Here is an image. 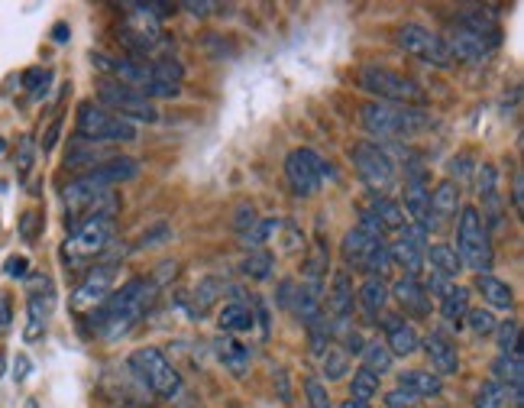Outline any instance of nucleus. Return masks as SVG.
I'll return each instance as SVG.
<instances>
[{
    "label": "nucleus",
    "mask_w": 524,
    "mask_h": 408,
    "mask_svg": "<svg viewBox=\"0 0 524 408\" xmlns=\"http://www.w3.org/2000/svg\"><path fill=\"white\" fill-rule=\"evenodd\" d=\"M214 350H217V360L227 366V370L237 376V379H243L246 373H250V363H253V357H250V347L243 344V340H237V337H230V334H220L217 340H214Z\"/></svg>",
    "instance_id": "cd10ccee"
},
{
    "label": "nucleus",
    "mask_w": 524,
    "mask_h": 408,
    "mask_svg": "<svg viewBox=\"0 0 524 408\" xmlns=\"http://www.w3.org/2000/svg\"><path fill=\"white\" fill-rule=\"evenodd\" d=\"M65 36H68V26L59 23V26H55V39H65Z\"/></svg>",
    "instance_id": "4d7b16f0"
},
{
    "label": "nucleus",
    "mask_w": 524,
    "mask_h": 408,
    "mask_svg": "<svg viewBox=\"0 0 524 408\" xmlns=\"http://www.w3.org/2000/svg\"><path fill=\"white\" fill-rule=\"evenodd\" d=\"M424 353L431 360V370L434 376H453L460 370V350H457V340L444 331H434L431 337L424 340Z\"/></svg>",
    "instance_id": "5701e85b"
},
{
    "label": "nucleus",
    "mask_w": 524,
    "mask_h": 408,
    "mask_svg": "<svg viewBox=\"0 0 524 408\" xmlns=\"http://www.w3.org/2000/svg\"><path fill=\"white\" fill-rule=\"evenodd\" d=\"M363 370H369V373H376V376H382V373H389L392 370V353H389V347L382 344V340H366V347H363Z\"/></svg>",
    "instance_id": "e433bc0d"
},
{
    "label": "nucleus",
    "mask_w": 524,
    "mask_h": 408,
    "mask_svg": "<svg viewBox=\"0 0 524 408\" xmlns=\"http://www.w3.org/2000/svg\"><path fill=\"white\" fill-rule=\"evenodd\" d=\"M13 328V295L0 292V337Z\"/></svg>",
    "instance_id": "de8ad7c7"
},
{
    "label": "nucleus",
    "mask_w": 524,
    "mask_h": 408,
    "mask_svg": "<svg viewBox=\"0 0 524 408\" xmlns=\"http://www.w3.org/2000/svg\"><path fill=\"white\" fill-rule=\"evenodd\" d=\"M4 272L10 279H26L30 276V263H26L23 256H10V260L4 263Z\"/></svg>",
    "instance_id": "09e8293b"
},
{
    "label": "nucleus",
    "mask_w": 524,
    "mask_h": 408,
    "mask_svg": "<svg viewBox=\"0 0 524 408\" xmlns=\"http://www.w3.org/2000/svg\"><path fill=\"white\" fill-rule=\"evenodd\" d=\"M327 175H330V166L314 149H295V153H288L285 159V182L298 198H314L321 192Z\"/></svg>",
    "instance_id": "4468645a"
},
{
    "label": "nucleus",
    "mask_w": 524,
    "mask_h": 408,
    "mask_svg": "<svg viewBox=\"0 0 524 408\" xmlns=\"http://www.w3.org/2000/svg\"><path fill=\"white\" fill-rule=\"evenodd\" d=\"M33 162H36V146H33V136H20V146H17V175H20V182L30 179Z\"/></svg>",
    "instance_id": "c03bdc74"
},
{
    "label": "nucleus",
    "mask_w": 524,
    "mask_h": 408,
    "mask_svg": "<svg viewBox=\"0 0 524 408\" xmlns=\"http://www.w3.org/2000/svg\"><path fill=\"white\" fill-rule=\"evenodd\" d=\"M117 33L123 39V46H127L130 56L127 59H143V62H156L165 49H169V36L162 33V23L146 17V13L130 4L127 7V17L120 20Z\"/></svg>",
    "instance_id": "6e6552de"
},
{
    "label": "nucleus",
    "mask_w": 524,
    "mask_h": 408,
    "mask_svg": "<svg viewBox=\"0 0 524 408\" xmlns=\"http://www.w3.org/2000/svg\"><path fill=\"white\" fill-rule=\"evenodd\" d=\"M4 146H7V140H4V136H0V153H4Z\"/></svg>",
    "instance_id": "13d9d810"
},
{
    "label": "nucleus",
    "mask_w": 524,
    "mask_h": 408,
    "mask_svg": "<svg viewBox=\"0 0 524 408\" xmlns=\"http://www.w3.org/2000/svg\"><path fill=\"white\" fill-rule=\"evenodd\" d=\"M492 337L499 340V350H502V353H521V324H518L515 318L495 324Z\"/></svg>",
    "instance_id": "ea45409f"
},
{
    "label": "nucleus",
    "mask_w": 524,
    "mask_h": 408,
    "mask_svg": "<svg viewBox=\"0 0 524 408\" xmlns=\"http://www.w3.org/2000/svg\"><path fill=\"white\" fill-rule=\"evenodd\" d=\"M424 263H431L434 272H440V276H447V279H453V282H457V276L463 272L460 256H457V250L450 247V243H427Z\"/></svg>",
    "instance_id": "473e14b6"
},
{
    "label": "nucleus",
    "mask_w": 524,
    "mask_h": 408,
    "mask_svg": "<svg viewBox=\"0 0 524 408\" xmlns=\"http://www.w3.org/2000/svg\"><path fill=\"white\" fill-rule=\"evenodd\" d=\"M470 169H476L470 156H460V159L450 162V175H453V179H466V175H470ZM453 179H450V182H453Z\"/></svg>",
    "instance_id": "3c124183"
},
{
    "label": "nucleus",
    "mask_w": 524,
    "mask_h": 408,
    "mask_svg": "<svg viewBox=\"0 0 524 408\" xmlns=\"http://www.w3.org/2000/svg\"><path fill=\"white\" fill-rule=\"evenodd\" d=\"M275 302H279V308L292 311V315H298L301 321H317L321 318V295L311 292L308 285H301L295 279H285L279 285V295H275Z\"/></svg>",
    "instance_id": "412c9836"
},
{
    "label": "nucleus",
    "mask_w": 524,
    "mask_h": 408,
    "mask_svg": "<svg viewBox=\"0 0 524 408\" xmlns=\"http://www.w3.org/2000/svg\"><path fill=\"white\" fill-rule=\"evenodd\" d=\"M427 198H431V185H427V175L421 166H415L405 175V204L402 211L411 214V224H418L424 230V217H427Z\"/></svg>",
    "instance_id": "a878e982"
},
{
    "label": "nucleus",
    "mask_w": 524,
    "mask_h": 408,
    "mask_svg": "<svg viewBox=\"0 0 524 408\" xmlns=\"http://www.w3.org/2000/svg\"><path fill=\"white\" fill-rule=\"evenodd\" d=\"M321 360H324V376H327V383H334V379H343V376H347V370H350V357H347V353H343L340 347H330Z\"/></svg>",
    "instance_id": "37998d69"
},
{
    "label": "nucleus",
    "mask_w": 524,
    "mask_h": 408,
    "mask_svg": "<svg viewBox=\"0 0 524 408\" xmlns=\"http://www.w3.org/2000/svg\"><path fill=\"white\" fill-rule=\"evenodd\" d=\"M415 396H408L402 389H392L389 396H385V408H415Z\"/></svg>",
    "instance_id": "8fccbe9b"
},
{
    "label": "nucleus",
    "mask_w": 524,
    "mask_h": 408,
    "mask_svg": "<svg viewBox=\"0 0 524 408\" xmlns=\"http://www.w3.org/2000/svg\"><path fill=\"white\" fill-rule=\"evenodd\" d=\"M379 392V376L376 373H369V370H356L353 373V379H350V399H356V402H369L372 396Z\"/></svg>",
    "instance_id": "58836bf2"
},
{
    "label": "nucleus",
    "mask_w": 524,
    "mask_h": 408,
    "mask_svg": "<svg viewBox=\"0 0 524 408\" xmlns=\"http://www.w3.org/2000/svg\"><path fill=\"white\" fill-rule=\"evenodd\" d=\"M360 224L376 230V234H382V237H389V234L398 237L408 227L402 204L389 195H369V201L360 208Z\"/></svg>",
    "instance_id": "6ab92c4d"
},
{
    "label": "nucleus",
    "mask_w": 524,
    "mask_h": 408,
    "mask_svg": "<svg viewBox=\"0 0 524 408\" xmlns=\"http://www.w3.org/2000/svg\"><path fill=\"white\" fill-rule=\"evenodd\" d=\"M253 308L250 305H243V302H230L224 305V311L217 315V328L220 334H230V337H237V334H246V331H253Z\"/></svg>",
    "instance_id": "72a5a7b5"
},
{
    "label": "nucleus",
    "mask_w": 524,
    "mask_h": 408,
    "mask_svg": "<svg viewBox=\"0 0 524 408\" xmlns=\"http://www.w3.org/2000/svg\"><path fill=\"white\" fill-rule=\"evenodd\" d=\"M424 250H427V234L418 224H408L402 234L389 243V260L398 266L405 276L418 279L424 272Z\"/></svg>",
    "instance_id": "f3484780"
},
{
    "label": "nucleus",
    "mask_w": 524,
    "mask_h": 408,
    "mask_svg": "<svg viewBox=\"0 0 524 408\" xmlns=\"http://www.w3.org/2000/svg\"><path fill=\"white\" fill-rule=\"evenodd\" d=\"M110 237H114V217H110V211L85 217L81 224H75L72 237L62 243V263L68 269H78L101 260L104 250L110 247Z\"/></svg>",
    "instance_id": "39448f33"
},
{
    "label": "nucleus",
    "mask_w": 524,
    "mask_h": 408,
    "mask_svg": "<svg viewBox=\"0 0 524 408\" xmlns=\"http://www.w3.org/2000/svg\"><path fill=\"white\" fill-rule=\"evenodd\" d=\"M130 370L136 373V379L153 392L156 399H175L182 392V376H178L175 366L165 360V353L156 347H140L130 353Z\"/></svg>",
    "instance_id": "9b49d317"
},
{
    "label": "nucleus",
    "mask_w": 524,
    "mask_h": 408,
    "mask_svg": "<svg viewBox=\"0 0 524 408\" xmlns=\"http://www.w3.org/2000/svg\"><path fill=\"white\" fill-rule=\"evenodd\" d=\"M188 13H195V17H208V13H214L217 7L214 4H204V0H201V4H195V0H188V4H182Z\"/></svg>",
    "instance_id": "603ef678"
},
{
    "label": "nucleus",
    "mask_w": 524,
    "mask_h": 408,
    "mask_svg": "<svg viewBox=\"0 0 524 408\" xmlns=\"http://www.w3.org/2000/svg\"><path fill=\"white\" fill-rule=\"evenodd\" d=\"M505 405H508V392L495 383V379H486V383H482L479 392H476L473 408H505Z\"/></svg>",
    "instance_id": "a19ab883"
},
{
    "label": "nucleus",
    "mask_w": 524,
    "mask_h": 408,
    "mask_svg": "<svg viewBox=\"0 0 524 408\" xmlns=\"http://www.w3.org/2000/svg\"><path fill=\"white\" fill-rule=\"evenodd\" d=\"M117 285V263H101L91 266L85 272V279L78 282V289L72 292V311L75 315H91L98 311L110 295H114Z\"/></svg>",
    "instance_id": "2eb2a0df"
},
{
    "label": "nucleus",
    "mask_w": 524,
    "mask_h": 408,
    "mask_svg": "<svg viewBox=\"0 0 524 408\" xmlns=\"http://www.w3.org/2000/svg\"><path fill=\"white\" fill-rule=\"evenodd\" d=\"M398 389L415 399H431L444 392V383H440V376H434L431 370H405L398 376Z\"/></svg>",
    "instance_id": "2f4dec72"
},
{
    "label": "nucleus",
    "mask_w": 524,
    "mask_h": 408,
    "mask_svg": "<svg viewBox=\"0 0 524 408\" xmlns=\"http://www.w3.org/2000/svg\"><path fill=\"white\" fill-rule=\"evenodd\" d=\"M382 331H385V347H389L392 357H411L421 340H418V331L411 328V321L402 318V315H382Z\"/></svg>",
    "instance_id": "b1692460"
},
{
    "label": "nucleus",
    "mask_w": 524,
    "mask_h": 408,
    "mask_svg": "<svg viewBox=\"0 0 524 408\" xmlns=\"http://www.w3.org/2000/svg\"><path fill=\"white\" fill-rule=\"evenodd\" d=\"M466 311H470V289L453 282L450 292L440 298V315H444L447 324H457V328H460L463 318H466Z\"/></svg>",
    "instance_id": "f704fd0d"
},
{
    "label": "nucleus",
    "mask_w": 524,
    "mask_h": 408,
    "mask_svg": "<svg viewBox=\"0 0 524 408\" xmlns=\"http://www.w3.org/2000/svg\"><path fill=\"white\" fill-rule=\"evenodd\" d=\"M502 43V30L489 10H473L460 13V20L450 26V33L444 36V46L450 52V62H486Z\"/></svg>",
    "instance_id": "7ed1b4c3"
},
{
    "label": "nucleus",
    "mask_w": 524,
    "mask_h": 408,
    "mask_svg": "<svg viewBox=\"0 0 524 408\" xmlns=\"http://www.w3.org/2000/svg\"><path fill=\"white\" fill-rule=\"evenodd\" d=\"M75 133L81 143H133L136 140V127L127 120L114 117L98 101H81L75 111Z\"/></svg>",
    "instance_id": "9d476101"
},
{
    "label": "nucleus",
    "mask_w": 524,
    "mask_h": 408,
    "mask_svg": "<svg viewBox=\"0 0 524 408\" xmlns=\"http://www.w3.org/2000/svg\"><path fill=\"white\" fill-rule=\"evenodd\" d=\"M98 104L114 117L127 120V124H159V111L153 101H146L143 94H136L133 88L120 85L114 78L98 81Z\"/></svg>",
    "instance_id": "f8f14e48"
},
{
    "label": "nucleus",
    "mask_w": 524,
    "mask_h": 408,
    "mask_svg": "<svg viewBox=\"0 0 524 408\" xmlns=\"http://www.w3.org/2000/svg\"><path fill=\"white\" fill-rule=\"evenodd\" d=\"M521 201H524V192H521V172H515V185H512V204H515V211H521Z\"/></svg>",
    "instance_id": "864d4df0"
},
{
    "label": "nucleus",
    "mask_w": 524,
    "mask_h": 408,
    "mask_svg": "<svg viewBox=\"0 0 524 408\" xmlns=\"http://www.w3.org/2000/svg\"><path fill=\"white\" fill-rule=\"evenodd\" d=\"M460 211V185L457 182H437L431 188V198H427V217H424V234H437L444 230Z\"/></svg>",
    "instance_id": "aec40b11"
},
{
    "label": "nucleus",
    "mask_w": 524,
    "mask_h": 408,
    "mask_svg": "<svg viewBox=\"0 0 524 408\" xmlns=\"http://www.w3.org/2000/svg\"><path fill=\"white\" fill-rule=\"evenodd\" d=\"M356 305L363 308V315L369 321H379L385 315V305H389V285L385 279H366L360 289H356Z\"/></svg>",
    "instance_id": "7c9ffc66"
},
{
    "label": "nucleus",
    "mask_w": 524,
    "mask_h": 408,
    "mask_svg": "<svg viewBox=\"0 0 524 408\" xmlns=\"http://www.w3.org/2000/svg\"><path fill=\"white\" fill-rule=\"evenodd\" d=\"M360 127L379 140H411V136L424 133L431 127L421 107H402V104H382V101H366L360 107Z\"/></svg>",
    "instance_id": "20e7f679"
},
{
    "label": "nucleus",
    "mask_w": 524,
    "mask_h": 408,
    "mask_svg": "<svg viewBox=\"0 0 524 408\" xmlns=\"http://www.w3.org/2000/svg\"><path fill=\"white\" fill-rule=\"evenodd\" d=\"M52 308H55V289H52V282L36 272V276L30 279V292H26V331H23L26 340H39V337H43Z\"/></svg>",
    "instance_id": "a211bd4d"
},
{
    "label": "nucleus",
    "mask_w": 524,
    "mask_h": 408,
    "mask_svg": "<svg viewBox=\"0 0 524 408\" xmlns=\"http://www.w3.org/2000/svg\"><path fill=\"white\" fill-rule=\"evenodd\" d=\"M360 85L366 94H376V101L382 104L421 107L427 101V91L421 88V81L395 72V68H385V65H366L360 72Z\"/></svg>",
    "instance_id": "0eeeda50"
},
{
    "label": "nucleus",
    "mask_w": 524,
    "mask_h": 408,
    "mask_svg": "<svg viewBox=\"0 0 524 408\" xmlns=\"http://www.w3.org/2000/svg\"><path fill=\"white\" fill-rule=\"evenodd\" d=\"M305 396H308L311 408H334V402H330V396H327V386L317 376L305 379Z\"/></svg>",
    "instance_id": "a18cd8bd"
},
{
    "label": "nucleus",
    "mask_w": 524,
    "mask_h": 408,
    "mask_svg": "<svg viewBox=\"0 0 524 408\" xmlns=\"http://www.w3.org/2000/svg\"><path fill=\"white\" fill-rule=\"evenodd\" d=\"M52 88V68L46 65H33L23 72V91L30 94V101H43Z\"/></svg>",
    "instance_id": "4c0bfd02"
},
{
    "label": "nucleus",
    "mask_w": 524,
    "mask_h": 408,
    "mask_svg": "<svg viewBox=\"0 0 524 408\" xmlns=\"http://www.w3.org/2000/svg\"><path fill=\"white\" fill-rule=\"evenodd\" d=\"M340 408H369V405H366V402H356V399H347Z\"/></svg>",
    "instance_id": "6e6d98bb"
},
{
    "label": "nucleus",
    "mask_w": 524,
    "mask_h": 408,
    "mask_svg": "<svg viewBox=\"0 0 524 408\" xmlns=\"http://www.w3.org/2000/svg\"><path fill=\"white\" fill-rule=\"evenodd\" d=\"M356 308V289H353V279L347 269L334 272L330 279V289H327V315L334 321H347Z\"/></svg>",
    "instance_id": "393cba45"
},
{
    "label": "nucleus",
    "mask_w": 524,
    "mask_h": 408,
    "mask_svg": "<svg viewBox=\"0 0 524 408\" xmlns=\"http://www.w3.org/2000/svg\"><path fill=\"white\" fill-rule=\"evenodd\" d=\"M240 272L253 282H266V279H272V272H275V256L269 250L256 247V250L246 253V260L240 263Z\"/></svg>",
    "instance_id": "c9c22d12"
},
{
    "label": "nucleus",
    "mask_w": 524,
    "mask_h": 408,
    "mask_svg": "<svg viewBox=\"0 0 524 408\" xmlns=\"http://www.w3.org/2000/svg\"><path fill=\"white\" fill-rule=\"evenodd\" d=\"M340 256L343 263L366 272V276L372 279H382L385 269L392 266L389 260V240H385L382 234H376V230H369L363 224L350 227L347 234H343V243H340Z\"/></svg>",
    "instance_id": "423d86ee"
},
{
    "label": "nucleus",
    "mask_w": 524,
    "mask_h": 408,
    "mask_svg": "<svg viewBox=\"0 0 524 408\" xmlns=\"http://www.w3.org/2000/svg\"><path fill=\"white\" fill-rule=\"evenodd\" d=\"M492 379L505 392H524V357L521 353H499L492 363Z\"/></svg>",
    "instance_id": "c756f323"
},
{
    "label": "nucleus",
    "mask_w": 524,
    "mask_h": 408,
    "mask_svg": "<svg viewBox=\"0 0 524 408\" xmlns=\"http://www.w3.org/2000/svg\"><path fill=\"white\" fill-rule=\"evenodd\" d=\"M389 295L398 302V308H402V318H415V321H427V318H431V308H434L431 302H434V298L424 292L421 279L402 276L389 289Z\"/></svg>",
    "instance_id": "4be33fe9"
},
{
    "label": "nucleus",
    "mask_w": 524,
    "mask_h": 408,
    "mask_svg": "<svg viewBox=\"0 0 524 408\" xmlns=\"http://www.w3.org/2000/svg\"><path fill=\"white\" fill-rule=\"evenodd\" d=\"M94 65H101V72H107L120 85L133 88L136 94H143L146 101L153 98H178L182 94V65L172 59H156V62H143V59H110V56H91Z\"/></svg>",
    "instance_id": "f257e3e1"
},
{
    "label": "nucleus",
    "mask_w": 524,
    "mask_h": 408,
    "mask_svg": "<svg viewBox=\"0 0 524 408\" xmlns=\"http://www.w3.org/2000/svg\"><path fill=\"white\" fill-rule=\"evenodd\" d=\"M350 162L356 175L363 179V185L372 195H385L395 185V159L389 156V149L372 143V140H360L350 146Z\"/></svg>",
    "instance_id": "ddd939ff"
},
{
    "label": "nucleus",
    "mask_w": 524,
    "mask_h": 408,
    "mask_svg": "<svg viewBox=\"0 0 524 408\" xmlns=\"http://www.w3.org/2000/svg\"><path fill=\"white\" fill-rule=\"evenodd\" d=\"M476 292L482 295V302H486L489 311H512L515 308V292L512 285L495 279L492 272H479L476 276Z\"/></svg>",
    "instance_id": "c85d7f7f"
},
{
    "label": "nucleus",
    "mask_w": 524,
    "mask_h": 408,
    "mask_svg": "<svg viewBox=\"0 0 524 408\" xmlns=\"http://www.w3.org/2000/svg\"><path fill=\"white\" fill-rule=\"evenodd\" d=\"M479 172V179H476V188H479V198H482V221H492V224H499V217H502V198H499V172H495L492 162H486Z\"/></svg>",
    "instance_id": "bb28decb"
},
{
    "label": "nucleus",
    "mask_w": 524,
    "mask_h": 408,
    "mask_svg": "<svg viewBox=\"0 0 524 408\" xmlns=\"http://www.w3.org/2000/svg\"><path fill=\"white\" fill-rule=\"evenodd\" d=\"M395 46L415 56L427 65H437V68H447L450 65V52L444 46V36H437L431 30H424L418 23H405L395 30Z\"/></svg>",
    "instance_id": "dca6fc26"
},
{
    "label": "nucleus",
    "mask_w": 524,
    "mask_h": 408,
    "mask_svg": "<svg viewBox=\"0 0 524 408\" xmlns=\"http://www.w3.org/2000/svg\"><path fill=\"white\" fill-rule=\"evenodd\" d=\"M153 302H156V282L153 279L123 282L98 311H91L94 334H101L104 340L127 337L136 324H140V318L146 315V311L153 308Z\"/></svg>",
    "instance_id": "f03ea898"
},
{
    "label": "nucleus",
    "mask_w": 524,
    "mask_h": 408,
    "mask_svg": "<svg viewBox=\"0 0 524 408\" xmlns=\"http://www.w3.org/2000/svg\"><path fill=\"white\" fill-rule=\"evenodd\" d=\"M39 234H43V211H26L23 217H20V237L26 240V243H33Z\"/></svg>",
    "instance_id": "49530a36"
},
{
    "label": "nucleus",
    "mask_w": 524,
    "mask_h": 408,
    "mask_svg": "<svg viewBox=\"0 0 524 408\" xmlns=\"http://www.w3.org/2000/svg\"><path fill=\"white\" fill-rule=\"evenodd\" d=\"M26 370H30V363H26V357H20V363H17V379H23Z\"/></svg>",
    "instance_id": "5fc2aeb1"
},
{
    "label": "nucleus",
    "mask_w": 524,
    "mask_h": 408,
    "mask_svg": "<svg viewBox=\"0 0 524 408\" xmlns=\"http://www.w3.org/2000/svg\"><path fill=\"white\" fill-rule=\"evenodd\" d=\"M453 250H457L463 269H473L476 276L492 269V234H489V224L482 221L479 208H473V204L460 208L457 247Z\"/></svg>",
    "instance_id": "1a4fd4ad"
},
{
    "label": "nucleus",
    "mask_w": 524,
    "mask_h": 408,
    "mask_svg": "<svg viewBox=\"0 0 524 408\" xmlns=\"http://www.w3.org/2000/svg\"><path fill=\"white\" fill-rule=\"evenodd\" d=\"M463 321H466V328H470L476 337H492L495 324H499L489 308H470V311H466V318H463Z\"/></svg>",
    "instance_id": "79ce46f5"
}]
</instances>
